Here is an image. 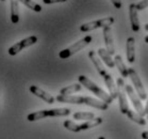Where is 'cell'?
I'll use <instances>...</instances> for the list:
<instances>
[{
    "mask_svg": "<svg viewBox=\"0 0 148 139\" xmlns=\"http://www.w3.org/2000/svg\"><path fill=\"white\" fill-rule=\"evenodd\" d=\"M57 101L60 103H68V104H77V105L91 106L94 108L100 109V110H107L109 107V104L96 100V98H90V96H77V95H62L59 94L57 96Z\"/></svg>",
    "mask_w": 148,
    "mask_h": 139,
    "instance_id": "1",
    "label": "cell"
},
{
    "mask_svg": "<svg viewBox=\"0 0 148 139\" xmlns=\"http://www.w3.org/2000/svg\"><path fill=\"white\" fill-rule=\"evenodd\" d=\"M78 80H79V82H80L81 85L84 86V87L86 89H88L90 91H92L94 94H96V96H98L102 102L107 103V104H111V103L113 102V98L110 96V94H108L104 90L99 88L96 84H94V82H92L91 79H88L86 76L80 75V76L78 77Z\"/></svg>",
    "mask_w": 148,
    "mask_h": 139,
    "instance_id": "2",
    "label": "cell"
},
{
    "mask_svg": "<svg viewBox=\"0 0 148 139\" xmlns=\"http://www.w3.org/2000/svg\"><path fill=\"white\" fill-rule=\"evenodd\" d=\"M71 115V109L68 108H54V109H45L40 111L32 112L28 115L27 120L30 122H34L37 120H40L46 117H65Z\"/></svg>",
    "mask_w": 148,
    "mask_h": 139,
    "instance_id": "3",
    "label": "cell"
},
{
    "mask_svg": "<svg viewBox=\"0 0 148 139\" xmlns=\"http://www.w3.org/2000/svg\"><path fill=\"white\" fill-rule=\"evenodd\" d=\"M92 40H93V37H92L91 35L84 37L83 39H81V40H79L78 42L74 43L71 46H69V47L65 48V49H63L62 51H60L59 57H60L61 59H67V58L71 57L73 55H75L76 53L81 50V49H83L85 46H88L92 42Z\"/></svg>",
    "mask_w": 148,
    "mask_h": 139,
    "instance_id": "4",
    "label": "cell"
},
{
    "mask_svg": "<svg viewBox=\"0 0 148 139\" xmlns=\"http://www.w3.org/2000/svg\"><path fill=\"white\" fill-rule=\"evenodd\" d=\"M114 23V17H104L102 19H99V21H90V23H85V24L81 25L80 26V31L82 32H88V31L95 30V29H98V28H106L111 26L112 24Z\"/></svg>",
    "mask_w": 148,
    "mask_h": 139,
    "instance_id": "5",
    "label": "cell"
},
{
    "mask_svg": "<svg viewBox=\"0 0 148 139\" xmlns=\"http://www.w3.org/2000/svg\"><path fill=\"white\" fill-rule=\"evenodd\" d=\"M37 42V37L35 35H31V37H28L24 40H21L20 42H17L16 44H14L13 46H11L9 48V55L10 56H15L17 55L19 51H21L24 48H27L29 46H32Z\"/></svg>",
    "mask_w": 148,
    "mask_h": 139,
    "instance_id": "6",
    "label": "cell"
},
{
    "mask_svg": "<svg viewBox=\"0 0 148 139\" xmlns=\"http://www.w3.org/2000/svg\"><path fill=\"white\" fill-rule=\"evenodd\" d=\"M125 82L124 79L121 77H119L117 79V98L119 101V110L121 113L127 115V112L129 110V106L127 103V98H126V93H125Z\"/></svg>",
    "mask_w": 148,
    "mask_h": 139,
    "instance_id": "7",
    "label": "cell"
},
{
    "mask_svg": "<svg viewBox=\"0 0 148 139\" xmlns=\"http://www.w3.org/2000/svg\"><path fill=\"white\" fill-rule=\"evenodd\" d=\"M125 90H126V93L128 94L129 98H130V101H131V103H132V105H133V107L135 108V110L138 111V113L144 117V115H146L145 108L143 107V105H142L141 98H140V96L134 92V90H133V88H132V86L126 85Z\"/></svg>",
    "mask_w": 148,
    "mask_h": 139,
    "instance_id": "8",
    "label": "cell"
},
{
    "mask_svg": "<svg viewBox=\"0 0 148 139\" xmlns=\"http://www.w3.org/2000/svg\"><path fill=\"white\" fill-rule=\"evenodd\" d=\"M128 73H129V77L131 79L132 85L134 86L135 90H136V93L138 94L141 100H146L147 98V95H146V91H145V88L143 87V84H142L141 79L138 77V73L134 71V68H128Z\"/></svg>",
    "mask_w": 148,
    "mask_h": 139,
    "instance_id": "9",
    "label": "cell"
},
{
    "mask_svg": "<svg viewBox=\"0 0 148 139\" xmlns=\"http://www.w3.org/2000/svg\"><path fill=\"white\" fill-rule=\"evenodd\" d=\"M30 92L32 94L36 95L37 98H42L43 101H45L48 104H53L54 103V98L51 94H49L48 92L44 91L43 89L38 88L37 86H30Z\"/></svg>",
    "mask_w": 148,
    "mask_h": 139,
    "instance_id": "10",
    "label": "cell"
},
{
    "mask_svg": "<svg viewBox=\"0 0 148 139\" xmlns=\"http://www.w3.org/2000/svg\"><path fill=\"white\" fill-rule=\"evenodd\" d=\"M129 17H130V23H131L132 30L134 32L140 31V21H138V9L135 3H131L129 6Z\"/></svg>",
    "mask_w": 148,
    "mask_h": 139,
    "instance_id": "11",
    "label": "cell"
},
{
    "mask_svg": "<svg viewBox=\"0 0 148 139\" xmlns=\"http://www.w3.org/2000/svg\"><path fill=\"white\" fill-rule=\"evenodd\" d=\"M103 39H104V44H106V49L111 55H114L115 48H114V43H113L112 29L110 26L103 28Z\"/></svg>",
    "mask_w": 148,
    "mask_h": 139,
    "instance_id": "12",
    "label": "cell"
},
{
    "mask_svg": "<svg viewBox=\"0 0 148 139\" xmlns=\"http://www.w3.org/2000/svg\"><path fill=\"white\" fill-rule=\"evenodd\" d=\"M134 39L132 37L127 39V44H126V54H127V60L129 63H133L135 60V47H134Z\"/></svg>",
    "mask_w": 148,
    "mask_h": 139,
    "instance_id": "13",
    "label": "cell"
},
{
    "mask_svg": "<svg viewBox=\"0 0 148 139\" xmlns=\"http://www.w3.org/2000/svg\"><path fill=\"white\" fill-rule=\"evenodd\" d=\"M88 58L92 60V62H93V64L95 65V68H96V70L98 71V73L103 77L104 75L107 74V71H106V68H104L103 64H102V62H101L100 60H99V58L97 57L96 51L90 50V53H88Z\"/></svg>",
    "mask_w": 148,
    "mask_h": 139,
    "instance_id": "14",
    "label": "cell"
},
{
    "mask_svg": "<svg viewBox=\"0 0 148 139\" xmlns=\"http://www.w3.org/2000/svg\"><path fill=\"white\" fill-rule=\"evenodd\" d=\"M102 78H103V80H104V84L107 85V87H108V89H109L110 96H111L113 100H115V98H117V87L115 86L114 80H113L112 76L107 73Z\"/></svg>",
    "mask_w": 148,
    "mask_h": 139,
    "instance_id": "15",
    "label": "cell"
},
{
    "mask_svg": "<svg viewBox=\"0 0 148 139\" xmlns=\"http://www.w3.org/2000/svg\"><path fill=\"white\" fill-rule=\"evenodd\" d=\"M98 55H99V57L101 58V60L106 63V64L108 65L110 68H113L115 66V62L114 60L112 59V55L109 53L107 49H104V48H99L98 49Z\"/></svg>",
    "mask_w": 148,
    "mask_h": 139,
    "instance_id": "16",
    "label": "cell"
},
{
    "mask_svg": "<svg viewBox=\"0 0 148 139\" xmlns=\"http://www.w3.org/2000/svg\"><path fill=\"white\" fill-rule=\"evenodd\" d=\"M11 8V21L13 24H17L19 21V8H18V1L19 0H10Z\"/></svg>",
    "mask_w": 148,
    "mask_h": 139,
    "instance_id": "17",
    "label": "cell"
},
{
    "mask_svg": "<svg viewBox=\"0 0 148 139\" xmlns=\"http://www.w3.org/2000/svg\"><path fill=\"white\" fill-rule=\"evenodd\" d=\"M114 62H115V66L118 68V72L121 73V75L123 77H129V73H128V68H126L124 61H123V58L119 56V55H116L114 57Z\"/></svg>",
    "mask_w": 148,
    "mask_h": 139,
    "instance_id": "18",
    "label": "cell"
},
{
    "mask_svg": "<svg viewBox=\"0 0 148 139\" xmlns=\"http://www.w3.org/2000/svg\"><path fill=\"white\" fill-rule=\"evenodd\" d=\"M102 123V118L100 117H97V118H94L92 120H88V121H85L84 123L80 124L79 127H80V131H86V129H93L95 126H98L99 124Z\"/></svg>",
    "mask_w": 148,
    "mask_h": 139,
    "instance_id": "19",
    "label": "cell"
},
{
    "mask_svg": "<svg viewBox=\"0 0 148 139\" xmlns=\"http://www.w3.org/2000/svg\"><path fill=\"white\" fill-rule=\"evenodd\" d=\"M82 86L81 84H74L71 86H68V87H65V88L61 89L60 90V94L62 95H71L73 93H76V92L80 91Z\"/></svg>",
    "mask_w": 148,
    "mask_h": 139,
    "instance_id": "20",
    "label": "cell"
},
{
    "mask_svg": "<svg viewBox=\"0 0 148 139\" xmlns=\"http://www.w3.org/2000/svg\"><path fill=\"white\" fill-rule=\"evenodd\" d=\"M127 115H128V118L130 119V120H132L133 122L138 123V124H140V125H145V124H146V120L144 119V117L141 115H138V113H136V112L132 111L131 109H129L128 110Z\"/></svg>",
    "mask_w": 148,
    "mask_h": 139,
    "instance_id": "21",
    "label": "cell"
},
{
    "mask_svg": "<svg viewBox=\"0 0 148 139\" xmlns=\"http://www.w3.org/2000/svg\"><path fill=\"white\" fill-rule=\"evenodd\" d=\"M73 117H74L75 120H85V121H88V120L94 119L95 115L93 112H76V113H74Z\"/></svg>",
    "mask_w": 148,
    "mask_h": 139,
    "instance_id": "22",
    "label": "cell"
},
{
    "mask_svg": "<svg viewBox=\"0 0 148 139\" xmlns=\"http://www.w3.org/2000/svg\"><path fill=\"white\" fill-rule=\"evenodd\" d=\"M19 1L23 4H25L26 7H28L32 11H34V12H40L42 11V7L38 3L34 2L33 0H19Z\"/></svg>",
    "mask_w": 148,
    "mask_h": 139,
    "instance_id": "23",
    "label": "cell"
},
{
    "mask_svg": "<svg viewBox=\"0 0 148 139\" xmlns=\"http://www.w3.org/2000/svg\"><path fill=\"white\" fill-rule=\"evenodd\" d=\"M63 125H64L65 129H68V131H71V132H74V133L81 132L79 125L76 124L75 122H73V121H71V120H66V121H64Z\"/></svg>",
    "mask_w": 148,
    "mask_h": 139,
    "instance_id": "24",
    "label": "cell"
},
{
    "mask_svg": "<svg viewBox=\"0 0 148 139\" xmlns=\"http://www.w3.org/2000/svg\"><path fill=\"white\" fill-rule=\"evenodd\" d=\"M135 6H136L138 11L144 10V9H146V8L148 7V0H142V1H140V2L136 3Z\"/></svg>",
    "mask_w": 148,
    "mask_h": 139,
    "instance_id": "25",
    "label": "cell"
},
{
    "mask_svg": "<svg viewBox=\"0 0 148 139\" xmlns=\"http://www.w3.org/2000/svg\"><path fill=\"white\" fill-rule=\"evenodd\" d=\"M67 0H43L45 4H52V3H61V2H66Z\"/></svg>",
    "mask_w": 148,
    "mask_h": 139,
    "instance_id": "26",
    "label": "cell"
},
{
    "mask_svg": "<svg viewBox=\"0 0 148 139\" xmlns=\"http://www.w3.org/2000/svg\"><path fill=\"white\" fill-rule=\"evenodd\" d=\"M111 2L113 3V6H114L116 9H121V7H123L121 0H111Z\"/></svg>",
    "mask_w": 148,
    "mask_h": 139,
    "instance_id": "27",
    "label": "cell"
},
{
    "mask_svg": "<svg viewBox=\"0 0 148 139\" xmlns=\"http://www.w3.org/2000/svg\"><path fill=\"white\" fill-rule=\"evenodd\" d=\"M142 138H143V139H148V131H147V132L142 133Z\"/></svg>",
    "mask_w": 148,
    "mask_h": 139,
    "instance_id": "28",
    "label": "cell"
},
{
    "mask_svg": "<svg viewBox=\"0 0 148 139\" xmlns=\"http://www.w3.org/2000/svg\"><path fill=\"white\" fill-rule=\"evenodd\" d=\"M145 112L148 115V100H147V103H146V106H145Z\"/></svg>",
    "mask_w": 148,
    "mask_h": 139,
    "instance_id": "29",
    "label": "cell"
},
{
    "mask_svg": "<svg viewBox=\"0 0 148 139\" xmlns=\"http://www.w3.org/2000/svg\"><path fill=\"white\" fill-rule=\"evenodd\" d=\"M145 30H146V31H148V24H146V25H145Z\"/></svg>",
    "mask_w": 148,
    "mask_h": 139,
    "instance_id": "30",
    "label": "cell"
},
{
    "mask_svg": "<svg viewBox=\"0 0 148 139\" xmlns=\"http://www.w3.org/2000/svg\"><path fill=\"white\" fill-rule=\"evenodd\" d=\"M145 42H146V43H148V35L146 37H145Z\"/></svg>",
    "mask_w": 148,
    "mask_h": 139,
    "instance_id": "31",
    "label": "cell"
},
{
    "mask_svg": "<svg viewBox=\"0 0 148 139\" xmlns=\"http://www.w3.org/2000/svg\"><path fill=\"white\" fill-rule=\"evenodd\" d=\"M98 139H106V138H104L103 136H100V137H98Z\"/></svg>",
    "mask_w": 148,
    "mask_h": 139,
    "instance_id": "32",
    "label": "cell"
},
{
    "mask_svg": "<svg viewBox=\"0 0 148 139\" xmlns=\"http://www.w3.org/2000/svg\"><path fill=\"white\" fill-rule=\"evenodd\" d=\"M0 1H5V0H0Z\"/></svg>",
    "mask_w": 148,
    "mask_h": 139,
    "instance_id": "33",
    "label": "cell"
},
{
    "mask_svg": "<svg viewBox=\"0 0 148 139\" xmlns=\"http://www.w3.org/2000/svg\"><path fill=\"white\" fill-rule=\"evenodd\" d=\"M147 118H148V115H147Z\"/></svg>",
    "mask_w": 148,
    "mask_h": 139,
    "instance_id": "34",
    "label": "cell"
}]
</instances>
